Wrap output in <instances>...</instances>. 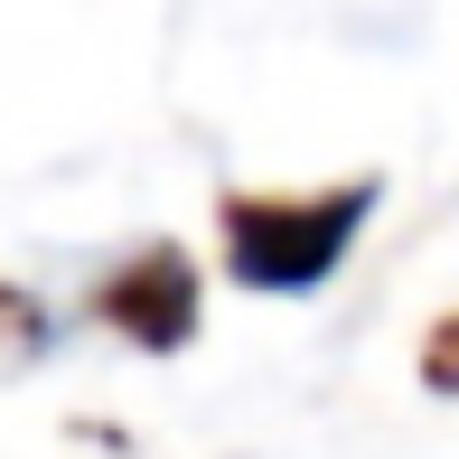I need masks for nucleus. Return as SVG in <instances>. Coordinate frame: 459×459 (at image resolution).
<instances>
[{
    "mask_svg": "<svg viewBox=\"0 0 459 459\" xmlns=\"http://www.w3.org/2000/svg\"><path fill=\"white\" fill-rule=\"evenodd\" d=\"M366 216H375L366 178L338 187V197H319V206H254L244 197V206H225V263L254 290H319Z\"/></svg>",
    "mask_w": 459,
    "mask_h": 459,
    "instance_id": "obj_1",
    "label": "nucleus"
},
{
    "mask_svg": "<svg viewBox=\"0 0 459 459\" xmlns=\"http://www.w3.org/2000/svg\"><path fill=\"white\" fill-rule=\"evenodd\" d=\"M113 319L132 328V338H151V347H178L187 328H197V273H187L178 254H141V273L113 281Z\"/></svg>",
    "mask_w": 459,
    "mask_h": 459,
    "instance_id": "obj_2",
    "label": "nucleus"
}]
</instances>
